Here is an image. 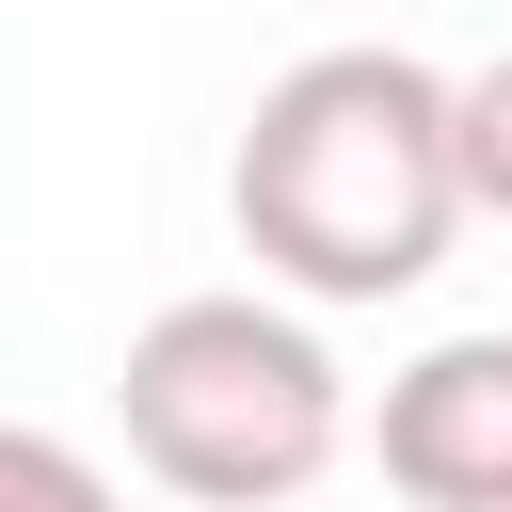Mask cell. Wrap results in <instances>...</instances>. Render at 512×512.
<instances>
[{
	"instance_id": "6da1fadb",
	"label": "cell",
	"mask_w": 512,
	"mask_h": 512,
	"mask_svg": "<svg viewBox=\"0 0 512 512\" xmlns=\"http://www.w3.org/2000/svg\"><path fill=\"white\" fill-rule=\"evenodd\" d=\"M224 208H240V256L288 272L304 304L432 288L448 224L480 208L464 192V80H432L416 48H304L240 128Z\"/></svg>"
},
{
	"instance_id": "7a4b0ae2",
	"label": "cell",
	"mask_w": 512,
	"mask_h": 512,
	"mask_svg": "<svg viewBox=\"0 0 512 512\" xmlns=\"http://www.w3.org/2000/svg\"><path fill=\"white\" fill-rule=\"evenodd\" d=\"M128 464L208 496V512H256V496H304L352 432V384L320 352V320L256 304V288H192L128 336Z\"/></svg>"
},
{
	"instance_id": "277c9868",
	"label": "cell",
	"mask_w": 512,
	"mask_h": 512,
	"mask_svg": "<svg viewBox=\"0 0 512 512\" xmlns=\"http://www.w3.org/2000/svg\"><path fill=\"white\" fill-rule=\"evenodd\" d=\"M464 192H480V224H512V48L464 80Z\"/></svg>"
},
{
	"instance_id": "3957f363",
	"label": "cell",
	"mask_w": 512,
	"mask_h": 512,
	"mask_svg": "<svg viewBox=\"0 0 512 512\" xmlns=\"http://www.w3.org/2000/svg\"><path fill=\"white\" fill-rule=\"evenodd\" d=\"M368 448H384V480L432 496V512H512V320H496V336H432V352L384 384Z\"/></svg>"
}]
</instances>
